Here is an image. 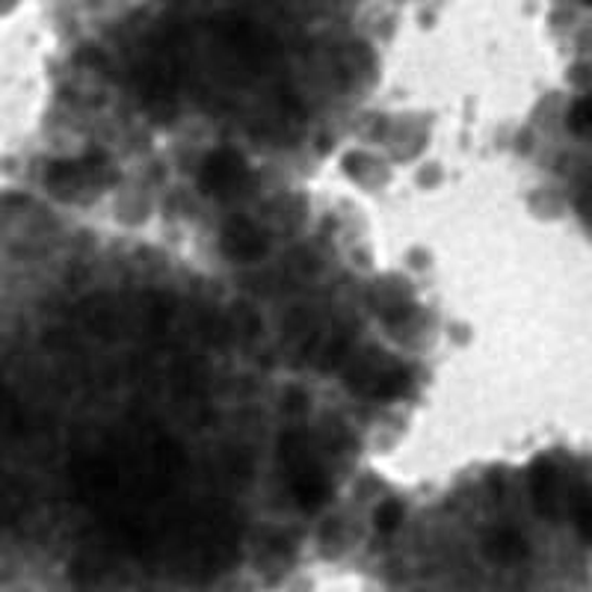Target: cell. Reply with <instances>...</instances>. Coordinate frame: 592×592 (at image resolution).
Masks as SVG:
<instances>
[{
    "label": "cell",
    "instance_id": "obj_5",
    "mask_svg": "<svg viewBox=\"0 0 592 592\" xmlns=\"http://www.w3.org/2000/svg\"><path fill=\"white\" fill-rule=\"evenodd\" d=\"M220 249L237 264H256L270 252L267 235L249 220H228L220 232Z\"/></svg>",
    "mask_w": 592,
    "mask_h": 592
},
{
    "label": "cell",
    "instance_id": "obj_10",
    "mask_svg": "<svg viewBox=\"0 0 592 592\" xmlns=\"http://www.w3.org/2000/svg\"><path fill=\"white\" fill-rule=\"evenodd\" d=\"M587 3H592V0H587Z\"/></svg>",
    "mask_w": 592,
    "mask_h": 592
},
{
    "label": "cell",
    "instance_id": "obj_6",
    "mask_svg": "<svg viewBox=\"0 0 592 592\" xmlns=\"http://www.w3.org/2000/svg\"><path fill=\"white\" fill-rule=\"evenodd\" d=\"M531 495L533 507L545 519H557L563 510V483L560 471L554 469L548 460H540L531 465Z\"/></svg>",
    "mask_w": 592,
    "mask_h": 592
},
{
    "label": "cell",
    "instance_id": "obj_1",
    "mask_svg": "<svg viewBox=\"0 0 592 592\" xmlns=\"http://www.w3.org/2000/svg\"><path fill=\"white\" fill-rule=\"evenodd\" d=\"M279 460H282V471H285L287 489L299 504V510L315 512L320 510L329 500V481L323 469L315 462V453L308 448V439L294 429L285 433L279 441Z\"/></svg>",
    "mask_w": 592,
    "mask_h": 592
},
{
    "label": "cell",
    "instance_id": "obj_9",
    "mask_svg": "<svg viewBox=\"0 0 592 592\" xmlns=\"http://www.w3.org/2000/svg\"><path fill=\"white\" fill-rule=\"evenodd\" d=\"M569 128H572L575 133H581V137H592V95L581 98V102L569 110Z\"/></svg>",
    "mask_w": 592,
    "mask_h": 592
},
{
    "label": "cell",
    "instance_id": "obj_8",
    "mask_svg": "<svg viewBox=\"0 0 592 592\" xmlns=\"http://www.w3.org/2000/svg\"><path fill=\"white\" fill-rule=\"evenodd\" d=\"M400 521H403V504H400V500H386V504H379L377 516H374V524H377L379 533L398 531Z\"/></svg>",
    "mask_w": 592,
    "mask_h": 592
},
{
    "label": "cell",
    "instance_id": "obj_7",
    "mask_svg": "<svg viewBox=\"0 0 592 592\" xmlns=\"http://www.w3.org/2000/svg\"><path fill=\"white\" fill-rule=\"evenodd\" d=\"M483 552L486 557H492L495 563H521L531 548H528V540L521 536L519 531L512 528H500V531H492L483 542Z\"/></svg>",
    "mask_w": 592,
    "mask_h": 592
},
{
    "label": "cell",
    "instance_id": "obj_4",
    "mask_svg": "<svg viewBox=\"0 0 592 592\" xmlns=\"http://www.w3.org/2000/svg\"><path fill=\"white\" fill-rule=\"evenodd\" d=\"M199 185L208 196L235 199L252 187V169L246 164L244 154L235 152V149H216L202 161Z\"/></svg>",
    "mask_w": 592,
    "mask_h": 592
},
{
    "label": "cell",
    "instance_id": "obj_2",
    "mask_svg": "<svg viewBox=\"0 0 592 592\" xmlns=\"http://www.w3.org/2000/svg\"><path fill=\"white\" fill-rule=\"evenodd\" d=\"M347 386L356 394H365L379 403L400 400L409 394L412 377L394 362H386L382 356H358L347 368Z\"/></svg>",
    "mask_w": 592,
    "mask_h": 592
},
{
    "label": "cell",
    "instance_id": "obj_3",
    "mask_svg": "<svg viewBox=\"0 0 592 592\" xmlns=\"http://www.w3.org/2000/svg\"><path fill=\"white\" fill-rule=\"evenodd\" d=\"M116 181L110 161L104 154L93 152L81 157V161H66V164H54L45 175V185L51 193L60 199H78L83 190H104Z\"/></svg>",
    "mask_w": 592,
    "mask_h": 592
}]
</instances>
